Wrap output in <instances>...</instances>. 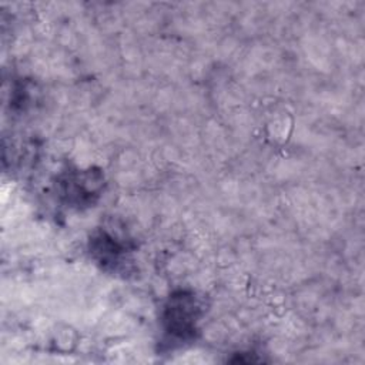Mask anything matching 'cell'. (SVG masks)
<instances>
[{
  "instance_id": "6da1fadb",
  "label": "cell",
  "mask_w": 365,
  "mask_h": 365,
  "mask_svg": "<svg viewBox=\"0 0 365 365\" xmlns=\"http://www.w3.org/2000/svg\"><path fill=\"white\" fill-rule=\"evenodd\" d=\"M200 305L191 292L180 291L170 297L164 309L165 331L178 339H188L195 332Z\"/></svg>"
},
{
  "instance_id": "7a4b0ae2",
  "label": "cell",
  "mask_w": 365,
  "mask_h": 365,
  "mask_svg": "<svg viewBox=\"0 0 365 365\" xmlns=\"http://www.w3.org/2000/svg\"><path fill=\"white\" fill-rule=\"evenodd\" d=\"M101 182V174L94 171H83L68 175V178L63 182L67 201H71L77 205L93 202V198L98 195Z\"/></svg>"
}]
</instances>
